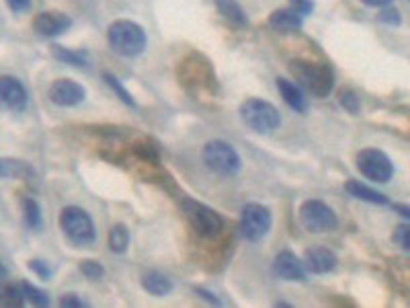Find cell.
Returning a JSON list of instances; mask_svg holds the SVG:
<instances>
[{"label": "cell", "mask_w": 410, "mask_h": 308, "mask_svg": "<svg viewBox=\"0 0 410 308\" xmlns=\"http://www.w3.org/2000/svg\"><path fill=\"white\" fill-rule=\"evenodd\" d=\"M80 271L88 277V279H93V282H97V279H101L103 277V265L101 263H97V261H82L80 263Z\"/></svg>", "instance_id": "cell-27"}, {"label": "cell", "mask_w": 410, "mask_h": 308, "mask_svg": "<svg viewBox=\"0 0 410 308\" xmlns=\"http://www.w3.org/2000/svg\"><path fill=\"white\" fill-rule=\"evenodd\" d=\"M8 177H29V167L15 158H0V179Z\"/></svg>", "instance_id": "cell-21"}, {"label": "cell", "mask_w": 410, "mask_h": 308, "mask_svg": "<svg viewBox=\"0 0 410 308\" xmlns=\"http://www.w3.org/2000/svg\"><path fill=\"white\" fill-rule=\"evenodd\" d=\"M277 91L281 93L283 101H285L292 109H296L299 114L306 111V99H303L299 86H296L294 82H290V80H285V78H277Z\"/></svg>", "instance_id": "cell-16"}, {"label": "cell", "mask_w": 410, "mask_h": 308, "mask_svg": "<svg viewBox=\"0 0 410 308\" xmlns=\"http://www.w3.org/2000/svg\"><path fill=\"white\" fill-rule=\"evenodd\" d=\"M84 97H86L84 88H82L78 82L70 80V78H60V80H56V82L52 84V88H49V99H52L56 105H60V107H72V105H78V103L84 101Z\"/></svg>", "instance_id": "cell-11"}, {"label": "cell", "mask_w": 410, "mask_h": 308, "mask_svg": "<svg viewBox=\"0 0 410 308\" xmlns=\"http://www.w3.org/2000/svg\"><path fill=\"white\" fill-rule=\"evenodd\" d=\"M105 80H107V84L111 86L113 91H115V93L119 95V99H121V101H123L125 105H132V107H136V101H134V97H132V95H129V93L125 91V86H123V84H121V82H119L117 78L113 77V75H105Z\"/></svg>", "instance_id": "cell-26"}, {"label": "cell", "mask_w": 410, "mask_h": 308, "mask_svg": "<svg viewBox=\"0 0 410 308\" xmlns=\"http://www.w3.org/2000/svg\"><path fill=\"white\" fill-rule=\"evenodd\" d=\"M292 6H294V10L299 13L301 17L303 15H310L314 10V2L312 0H292Z\"/></svg>", "instance_id": "cell-31"}, {"label": "cell", "mask_w": 410, "mask_h": 308, "mask_svg": "<svg viewBox=\"0 0 410 308\" xmlns=\"http://www.w3.org/2000/svg\"><path fill=\"white\" fill-rule=\"evenodd\" d=\"M23 214H25V222H27L29 229H33V231L41 229V210H39V203L33 197L23 199Z\"/></svg>", "instance_id": "cell-24"}, {"label": "cell", "mask_w": 410, "mask_h": 308, "mask_svg": "<svg viewBox=\"0 0 410 308\" xmlns=\"http://www.w3.org/2000/svg\"><path fill=\"white\" fill-rule=\"evenodd\" d=\"M109 45L113 52H117L119 56L125 58H134L140 56L146 47V33L138 23L132 21H115L109 27Z\"/></svg>", "instance_id": "cell-1"}, {"label": "cell", "mask_w": 410, "mask_h": 308, "mask_svg": "<svg viewBox=\"0 0 410 308\" xmlns=\"http://www.w3.org/2000/svg\"><path fill=\"white\" fill-rule=\"evenodd\" d=\"M70 25H72L70 17L60 13V10H43V13H39L38 17H36V21H33V29L43 38L60 36L66 29H70Z\"/></svg>", "instance_id": "cell-12"}, {"label": "cell", "mask_w": 410, "mask_h": 308, "mask_svg": "<svg viewBox=\"0 0 410 308\" xmlns=\"http://www.w3.org/2000/svg\"><path fill=\"white\" fill-rule=\"evenodd\" d=\"M203 160L212 171L220 175H236L240 171V156L234 151V146L222 140H214L205 144Z\"/></svg>", "instance_id": "cell-4"}, {"label": "cell", "mask_w": 410, "mask_h": 308, "mask_svg": "<svg viewBox=\"0 0 410 308\" xmlns=\"http://www.w3.org/2000/svg\"><path fill=\"white\" fill-rule=\"evenodd\" d=\"M357 169L363 177L375 183H388L394 175V164L388 154L377 148H365L357 154Z\"/></svg>", "instance_id": "cell-6"}, {"label": "cell", "mask_w": 410, "mask_h": 308, "mask_svg": "<svg viewBox=\"0 0 410 308\" xmlns=\"http://www.w3.org/2000/svg\"><path fill=\"white\" fill-rule=\"evenodd\" d=\"M345 190L351 193L353 197L363 199V201H370V203H379V206L388 203V197H386L384 193L375 192V190H372V187L363 185L361 181H349Z\"/></svg>", "instance_id": "cell-18"}, {"label": "cell", "mask_w": 410, "mask_h": 308, "mask_svg": "<svg viewBox=\"0 0 410 308\" xmlns=\"http://www.w3.org/2000/svg\"><path fill=\"white\" fill-rule=\"evenodd\" d=\"M336 263H338L336 255L326 247H312L306 251V257H303V268L312 273H318V275L333 271Z\"/></svg>", "instance_id": "cell-14"}, {"label": "cell", "mask_w": 410, "mask_h": 308, "mask_svg": "<svg viewBox=\"0 0 410 308\" xmlns=\"http://www.w3.org/2000/svg\"><path fill=\"white\" fill-rule=\"evenodd\" d=\"M60 307L82 308V307H86V302H84V300H80V298H76V294H66V296L60 300Z\"/></svg>", "instance_id": "cell-33"}, {"label": "cell", "mask_w": 410, "mask_h": 308, "mask_svg": "<svg viewBox=\"0 0 410 308\" xmlns=\"http://www.w3.org/2000/svg\"><path fill=\"white\" fill-rule=\"evenodd\" d=\"M340 105L349 111V114H357L359 111V97L353 93V91H345L340 93Z\"/></svg>", "instance_id": "cell-28"}, {"label": "cell", "mask_w": 410, "mask_h": 308, "mask_svg": "<svg viewBox=\"0 0 410 308\" xmlns=\"http://www.w3.org/2000/svg\"><path fill=\"white\" fill-rule=\"evenodd\" d=\"M25 305V294L21 284H4L0 286V307L19 308Z\"/></svg>", "instance_id": "cell-20"}, {"label": "cell", "mask_w": 410, "mask_h": 308, "mask_svg": "<svg viewBox=\"0 0 410 308\" xmlns=\"http://www.w3.org/2000/svg\"><path fill=\"white\" fill-rule=\"evenodd\" d=\"M21 288H23V294H25V300H29L33 307H49V294L47 292L39 290L38 286H31L27 282H23Z\"/></svg>", "instance_id": "cell-25"}, {"label": "cell", "mask_w": 410, "mask_h": 308, "mask_svg": "<svg viewBox=\"0 0 410 308\" xmlns=\"http://www.w3.org/2000/svg\"><path fill=\"white\" fill-rule=\"evenodd\" d=\"M379 21H381V23H388V25H400V13H398L396 8L388 6L386 10H381Z\"/></svg>", "instance_id": "cell-30"}, {"label": "cell", "mask_w": 410, "mask_h": 308, "mask_svg": "<svg viewBox=\"0 0 410 308\" xmlns=\"http://www.w3.org/2000/svg\"><path fill=\"white\" fill-rule=\"evenodd\" d=\"M6 275H8V271H6V268H4V265L0 263V284H2L4 279H6Z\"/></svg>", "instance_id": "cell-38"}, {"label": "cell", "mask_w": 410, "mask_h": 308, "mask_svg": "<svg viewBox=\"0 0 410 308\" xmlns=\"http://www.w3.org/2000/svg\"><path fill=\"white\" fill-rule=\"evenodd\" d=\"M60 229L76 247H86L95 240V224L82 208H64L60 214Z\"/></svg>", "instance_id": "cell-2"}, {"label": "cell", "mask_w": 410, "mask_h": 308, "mask_svg": "<svg viewBox=\"0 0 410 308\" xmlns=\"http://www.w3.org/2000/svg\"><path fill=\"white\" fill-rule=\"evenodd\" d=\"M195 292H197V294H201V296H203L205 300H210V302H214V305H220V300H218V298H216L214 294H210V292H205V290H201V288H197Z\"/></svg>", "instance_id": "cell-35"}, {"label": "cell", "mask_w": 410, "mask_h": 308, "mask_svg": "<svg viewBox=\"0 0 410 308\" xmlns=\"http://www.w3.org/2000/svg\"><path fill=\"white\" fill-rule=\"evenodd\" d=\"M216 4H218V10L232 25H236V27H246L249 25V19H246L244 10L240 8V4L236 0H216Z\"/></svg>", "instance_id": "cell-19"}, {"label": "cell", "mask_w": 410, "mask_h": 308, "mask_svg": "<svg viewBox=\"0 0 410 308\" xmlns=\"http://www.w3.org/2000/svg\"><path fill=\"white\" fill-rule=\"evenodd\" d=\"M269 25L277 31H298L301 27V15L294 8H279L269 17Z\"/></svg>", "instance_id": "cell-15"}, {"label": "cell", "mask_w": 410, "mask_h": 308, "mask_svg": "<svg viewBox=\"0 0 410 308\" xmlns=\"http://www.w3.org/2000/svg\"><path fill=\"white\" fill-rule=\"evenodd\" d=\"M183 208H185L189 222L193 224V229L199 232L201 236H216L224 229V220H222V216L216 210H212V208H207L203 203L191 201V199H187L185 203H183Z\"/></svg>", "instance_id": "cell-8"}, {"label": "cell", "mask_w": 410, "mask_h": 308, "mask_svg": "<svg viewBox=\"0 0 410 308\" xmlns=\"http://www.w3.org/2000/svg\"><path fill=\"white\" fill-rule=\"evenodd\" d=\"M294 75L308 86V91L316 97H326L333 91V72L329 66L316 64H294Z\"/></svg>", "instance_id": "cell-9"}, {"label": "cell", "mask_w": 410, "mask_h": 308, "mask_svg": "<svg viewBox=\"0 0 410 308\" xmlns=\"http://www.w3.org/2000/svg\"><path fill=\"white\" fill-rule=\"evenodd\" d=\"M273 270L285 282H303L306 279V268L292 251H281L275 257Z\"/></svg>", "instance_id": "cell-13"}, {"label": "cell", "mask_w": 410, "mask_h": 308, "mask_svg": "<svg viewBox=\"0 0 410 308\" xmlns=\"http://www.w3.org/2000/svg\"><path fill=\"white\" fill-rule=\"evenodd\" d=\"M0 105L8 111H23L27 107V91L15 77H0Z\"/></svg>", "instance_id": "cell-10"}, {"label": "cell", "mask_w": 410, "mask_h": 308, "mask_svg": "<svg viewBox=\"0 0 410 308\" xmlns=\"http://www.w3.org/2000/svg\"><path fill=\"white\" fill-rule=\"evenodd\" d=\"M142 286L152 296H166L173 292V279H168L166 275H162L158 271H148L142 277Z\"/></svg>", "instance_id": "cell-17"}, {"label": "cell", "mask_w": 410, "mask_h": 308, "mask_svg": "<svg viewBox=\"0 0 410 308\" xmlns=\"http://www.w3.org/2000/svg\"><path fill=\"white\" fill-rule=\"evenodd\" d=\"M271 210L265 208L261 203H249L242 208V216H240V232L246 240L257 242L267 236V232L271 231Z\"/></svg>", "instance_id": "cell-5"}, {"label": "cell", "mask_w": 410, "mask_h": 308, "mask_svg": "<svg viewBox=\"0 0 410 308\" xmlns=\"http://www.w3.org/2000/svg\"><path fill=\"white\" fill-rule=\"evenodd\" d=\"M394 210L396 212H400V216H404V218H410V208H407V206H394Z\"/></svg>", "instance_id": "cell-37"}, {"label": "cell", "mask_w": 410, "mask_h": 308, "mask_svg": "<svg viewBox=\"0 0 410 308\" xmlns=\"http://www.w3.org/2000/svg\"><path fill=\"white\" fill-rule=\"evenodd\" d=\"M52 54H54L60 62H66V64H72V66H88V56L82 54V52H72V49L54 45V47H52Z\"/></svg>", "instance_id": "cell-22"}, {"label": "cell", "mask_w": 410, "mask_h": 308, "mask_svg": "<svg viewBox=\"0 0 410 308\" xmlns=\"http://www.w3.org/2000/svg\"><path fill=\"white\" fill-rule=\"evenodd\" d=\"M6 4H8V8L13 10V13H27L29 8H31V0H6Z\"/></svg>", "instance_id": "cell-32"}, {"label": "cell", "mask_w": 410, "mask_h": 308, "mask_svg": "<svg viewBox=\"0 0 410 308\" xmlns=\"http://www.w3.org/2000/svg\"><path fill=\"white\" fill-rule=\"evenodd\" d=\"M363 4H368V6H388L392 0H361Z\"/></svg>", "instance_id": "cell-36"}, {"label": "cell", "mask_w": 410, "mask_h": 308, "mask_svg": "<svg viewBox=\"0 0 410 308\" xmlns=\"http://www.w3.org/2000/svg\"><path fill=\"white\" fill-rule=\"evenodd\" d=\"M240 116L251 130L259 134H269L281 125V116L277 107L262 99H246L240 105Z\"/></svg>", "instance_id": "cell-3"}, {"label": "cell", "mask_w": 410, "mask_h": 308, "mask_svg": "<svg viewBox=\"0 0 410 308\" xmlns=\"http://www.w3.org/2000/svg\"><path fill=\"white\" fill-rule=\"evenodd\" d=\"M299 220L310 232H329L336 229V214L320 199H308L299 208Z\"/></svg>", "instance_id": "cell-7"}, {"label": "cell", "mask_w": 410, "mask_h": 308, "mask_svg": "<svg viewBox=\"0 0 410 308\" xmlns=\"http://www.w3.org/2000/svg\"><path fill=\"white\" fill-rule=\"evenodd\" d=\"M409 234H410V229L407 226V224H400V226L394 231V242H396L400 249H404V251H409L410 249Z\"/></svg>", "instance_id": "cell-29"}, {"label": "cell", "mask_w": 410, "mask_h": 308, "mask_svg": "<svg viewBox=\"0 0 410 308\" xmlns=\"http://www.w3.org/2000/svg\"><path fill=\"white\" fill-rule=\"evenodd\" d=\"M29 270L36 271V273H38L41 279H47V277L52 275V270H49V268H47V265H45L43 261H38V259L29 263Z\"/></svg>", "instance_id": "cell-34"}, {"label": "cell", "mask_w": 410, "mask_h": 308, "mask_svg": "<svg viewBox=\"0 0 410 308\" xmlns=\"http://www.w3.org/2000/svg\"><path fill=\"white\" fill-rule=\"evenodd\" d=\"M129 245V232L123 224H115L109 232V247L113 253H125Z\"/></svg>", "instance_id": "cell-23"}]
</instances>
